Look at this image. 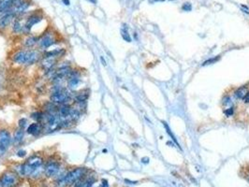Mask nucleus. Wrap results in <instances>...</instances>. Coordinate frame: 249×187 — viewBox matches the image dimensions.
<instances>
[{
    "instance_id": "f257e3e1",
    "label": "nucleus",
    "mask_w": 249,
    "mask_h": 187,
    "mask_svg": "<svg viewBox=\"0 0 249 187\" xmlns=\"http://www.w3.org/2000/svg\"><path fill=\"white\" fill-rule=\"evenodd\" d=\"M42 55L38 50H22L15 52L11 56V60L19 65L31 66L40 62Z\"/></svg>"
},
{
    "instance_id": "f03ea898",
    "label": "nucleus",
    "mask_w": 249,
    "mask_h": 187,
    "mask_svg": "<svg viewBox=\"0 0 249 187\" xmlns=\"http://www.w3.org/2000/svg\"><path fill=\"white\" fill-rule=\"evenodd\" d=\"M86 173L87 170L84 168H73L57 178L54 184H56V187H67L69 185H73L79 180H81L82 177H84Z\"/></svg>"
},
{
    "instance_id": "7ed1b4c3",
    "label": "nucleus",
    "mask_w": 249,
    "mask_h": 187,
    "mask_svg": "<svg viewBox=\"0 0 249 187\" xmlns=\"http://www.w3.org/2000/svg\"><path fill=\"white\" fill-rule=\"evenodd\" d=\"M71 100H73V96H71L70 93H68V89H66V88L62 89L60 91H57V92L52 93V95L50 96L51 102L57 106L69 104L68 102Z\"/></svg>"
},
{
    "instance_id": "20e7f679",
    "label": "nucleus",
    "mask_w": 249,
    "mask_h": 187,
    "mask_svg": "<svg viewBox=\"0 0 249 187\" xmlns=\"http://www.w3.org/2000/svg\"><path fill=\"white\" fill-rule=\"evenodd\" d=\"M19 183V176L15 171H6L0 177V187H16Z\"/></svg>"
},
{
    "instance_id": "39448f33",
    "label": "nucleus",
    "mask_w": 249,
    "mask_h": 187,
    "mask_svg": "<svg viewBox=\"0 0 249 187\" xmlns=\"http://www.w3.org/2000/svg\"><path fill=\"white\" fill-rule=\"evenodd\" d=\"M12 141L10 131L8 129L0 130V156L6 153Z\"/></svg>"
},
{
    "instance_id": "423d86ee",
    "label": "nucleus",
    "mask_w": 249,
    "mask_h": 187,
    "mask_svg": "<svg viewBox=\"0 0 249 187\" xmlns=\"http://www.w3.org/2000/svg\"><path fill=\"white\" fill-rule=\"evenodd\" d=\"M61 164L57 161H49L44 166V175L47 178H54L60 174Z\"/></svg>"
},
{
    "instance_id": "0eeeda50",
    "label": "nucleus",
    "mask_w": 249,
    "mask_h": 187,
    "mask_svg": "<svg viewBox=\"0 0 249 187\" xmlns=\"http://www.w3.org/2000/svg\"><path fill=\"white\" fill-rule=\"evenodd\" d=\"M56 38L54 37L53 34L52 33H45L40 38H38V45L40 47V49L41 50H46L50 48L51 46H52L53 44H56Z\"/></svg>"
},
{
    "instance_id": "6e6552de",
    "label": "nucleus",
    "mask_w": 249,
    "mask_h": 187,
    "mask_svg": "<svg viewBox=\"0 0 249 187\" xmlns=\"http://www.w3.org/2000/svg\"><path fill=\"white\" fill-rule=\"evenodd\" d=\"M44 129V126L41 123H38V122H34L32 123H30L29 126L26 128V132L27 134L33 136V137H38L40 136L42 131Z\"/></svg>"
},
{
    "instance_id": "1a4fd4ad",
    "label": "nucleus",
    "mask_w": 249,
    "mask_h": 187,
    "mask_svg": "<svg viewBox=\"0 0 249 187\" xmlns=\"http://www.w3.org/2000/svg\"><path fill=\"white\" fill-rule=\"evenodd\" d=\"M26 163L31 168L36 170L38 168L43 167V158L38 156V155H32V156L27 159Z\"/></svg>"
},
{
    "instance_id": "9d476101",
    "label": "nucleus",
    "mask_w": 249,
    "mask_h": 187,
    "mask_svg": "<svg viewBox=\"0 0 249 187\" xmlns=\"http://www.w3.org/2000/svg\"><path fill=\"white\" fill-rule=\"evenodd\" d=\"M42 20V16H40V15H38V14H33V15H31V16L27 19L26 22V25L24 26L25 30L26 31H30L31 28H32L35 25H37V23H38L40 21Z\"/></svg>"
},
{
    "instance_id": "9b49d317",
    "label": "nucleus",
    "mask_w": 249,
    "mask_h": 187,
    "mask_svg": "<svg viewBox=\"0 0 249 187\" xmlns=\"http://www.w3.org/2000/svg\"><path fill=\"white\" fill-rule=\"evenodd\" d=\"M57 62V58L49 57V58H43L41 61V67L46 72H50L52 70L53 67L56 66Z\"/></svg>"
},
{
    "instance_id": "f8f14e48",
    "label": "nucleus",
    "mask_w": 249,
    "mask_h": 187,
    "mask_svg": "<svg viewBox=\"0 0 249 187\" xmlns=\"http://www.w3.org/2000/svg\"><path fill=\"white\" fill-rule=\"evenodd\" d=\"M15 18V14L12 11H10L0 18V29H4L11 22V21Z\"/></svg>"
},
{
    "instance_id": "ddd939ff",
    "label": "nucleus",
    "mask_w": 249,
    "mask_h": 187,
    "mask_svg": "<svg viewBox=\"0 0 249 187\" xmlns=\"http://www.w3.org/2000/svg\"><path fill=\"white\" fill-rule=\"evenodd\" d=\"M89 97V91L84 90L80 93H77L76 95L73 96V101L78 104V103H86V100Z\"/></svg>"
},
{
    "instance_id": "4468645a",
    "label": "nucleus",
    "mask_w": 249,
    "mask_h": 187,
    "mask_svg": "<svg viewBox=\"0 0 249 187\" xmlns=\"http://www.w3.org/2000/svg\"><path fill=\"white\" fill-rule=\"evenodd\" d=\"M66 52V51L64 49H56L52 51H49V52H45L43 53L42 57L43 58H49V57H53V58H58L62 55H64Z\"/></svg>"
},
{
    "instance_id": "2eb2a0df",
    "label": "nucleus",
    "mask_w": 249,
    "mask_h": 187,
    "mask_svg": "<svg viewBox=\"0 0 249 187\" xmlns=\"http://www.w3.org/2000/svg\"><path fill=\"white\" fill-rule=\"evenodd\" d=\"M16 2L17 0H2L0 2V13L5 12L7 10H10Z\"/></svg>"
},
{
    "instance_id": "dca6fc26",
    "label": "nucleus",
    "mask_w": 249,
    "mask_h": 187,
    "mask_svg": "<svg viewBox=\"0 0 249 187\" xmlns=\"http://www.w3.org/2000/svg\"><path fill=\"white\" fill-rule=\"evenodd\" d=\"M38 37L29 36L24 40V46L26 47V48H28V49H31V48H33V47H35L36 44H38Z\"/></svg>"
},
{
    "instance_id": "f3484780",
    "label": "nucleus",
    "mask_w": 249,
    "mask_h": 187,
    "mask_svg": "<svg viewBox=\"0 0 249 187\" xmlns=\"http://www.w3.org/2000/svg\"><path fill=\"white\" fill-rule=\"evenodd\" d=\"M81 82H82V81L80 79V77L69 78V79H68V88L69 90H75L78 86H79Z\"/></svg>"
},
{
    "instance_id": "a211bd4d",
    "label": "nucleus",
    "mask_w": 249,
    "mask_h": 187,
    "mask_svg": "<svg viewBox=\"0 0 249 187\" xmlns=\"http://www.w3.org/2000/svg\"><path fill=\"white\" fill-rule=\"evenodd\" d=\"M25 137V131L24 129L18 128L14 133V137H13V143L14 144H20L22 139H24Z\"/></svg>"
},
{
    "instance_id": "6ab92c4d",
    "label": "nucleus",
    "mask_w": 249,
    "mask_h": 187,
    "mask_svg": "<svg viewBox=\"0 0 249 187\" xmlns=\"http://www.w3.org/2000/svg\"><path fill=\"white\" fill-rule=\"evenodd\" d=\"M248 93V89L246 86H242L239 89H237L234 93L235 97L239 98V99H244V97L246 96V94Z\"/></svg>"
},
{
    "instance_id": "aec40b11",
    "label": "nucleus",
    "mask_w": 249,
    "mask_h": 187,
    "mask_svg": "<svg viewBox=\"0 0 249 187\" xmlns=\"http://www.w3.org/2000/svg\"><path fill=\"white\" fill-rule=\"evenodd\" d=\"M31 118L33 120H35L38 123H42L43 118H44V113L41 111H36L34 113L31 114Z\"/></svg>"
},
{
    "instance_id": "412c9836",
    "label": "nucleus",
    "mask_w": 249,
    "mask_h": 187,
    "mask_svg": "<svg viewBox=\"0 0 249 187\" xmlns=\"http://www.w3.org/2000/svg\"><path fill=\"white\" fill-rule=\"evenodd\" d=\"M162 123H163V126H164V127H165V129H166V131H167V133L169 134V136H170V138H172V139L173 141H174V143H175V144H176V145H177V146H178L179 148H181V147H180V145H179V143H178V141H177V139L175 138L174 135L172 134V130L170 129V127H169V126H168V124H167V123H166L165 122H162Z\"/></svg>"
},
{
    "instance_id": "4be33fe9",
    "label": "nucleus",
    "mask_w": 249,
    "mask_h": 187,
    "mask_svg": "<svg viewBox=\"0 0 249 187\" xmlns=\"http://www.w3.org/2000/svg\"><path fill=\"white\" fill-rule=\"evenodd\" d=\"M121 35H122V37L127 42H131V37H130V36L128 32V27H126V25H124V27L121 29Z\"/></svg>"
},
{
    "instance_id": "5701e85b",
    "label": "nucleus",
    "mask_w": 249,
    "mask_h": 187,
    "mask_svg": "<svg viewBox=\"0 0 249 187\" xmlns=\"http://www.w3.org/2000/svg\"><path fill=\"white\" fill-rule=\"evenodd\" d=\"M12 28H13V31H14V32L19 33V32H21V31H22V29L24 28V26L22 25V23L20 22V21H18V20H17V21H15V22H14Z\"/></svg>"
},
{
    "instance_id": "b1692460",
    "label": "nucleus",
    "mask_w": 249,
    "mask_h": 187,
    "mask_svg": "<svg viewBox=\"0 0 249 187\" xmlns=\"http://www.w3.org/2000/svg\"><path fill=\"white\" fill-rule=\"evenodd\" d=\"M220 59V56L219 55H217L216 57H214V58H211V59H208V60H206L205 62H203V63H202V66H208V65H211V64H214V63H215V62H217Z\"/></svg>"
},
{
    "instance_id": "393cba45",
    "label": "nucleus",
    "mask_w": 249,
    "mask_h": 187,
    "mask_svg": "<svg viewBox=\"0 0 249 187\" xmlns=\"http://www.w3.org/2000/svg\"><path fill=\"white\" fill-rule=\"evenodd\" d=\"M27 123H28L27 119H26V118H22V119H20L19 122H18L19 128H21V129H25L26 127H27Z\"/></svg>"
},
{
    "instance_id": "a878e982",
    "label": "nucleus",
    "mask_w": 249,
    "mask_h": 187,
    "mask_svg": "<svg viewBox=\"0 0 249 187\" xmlns=\"http://www.w3.org/2000/svg\"><path fill=\"white\" fill-rule=\"evenodd\" d=\"M224 113H225V115L226 116H231L233 113H234V108L233 107H231V108H227V110H226L225 111H224Z\"/></svg>"
},
{
    "instance_id": "bb28decb",
    "label": "nucleus",
    "mask_w": 249,
    "mask_h": 187,
    "mask_svg": "<svg viewBox=\"0 0 249 187\" xmlns=\"http://www.w3.org/2000/svg\"><path fill=\"white\" fill-rule=\"evenodd\" d=\"M222 103H223V105H229V104H230L231 103V99H230V96H225L224 98H223V100H222Z\"/></svg>"
},
{
    "instance_id": "cd10ccee",
    "label": "nucleus",
    "mask_w": 249,
    "mask_h": 187,
    "mask_svg": "<svg viewBox=\"0 0 249 187\" xmlns=\"http://www.w3.org/2000/svg\"><path fill=\"white\" fill-rule=\"evenodd\" d=\"M182 9H183L184 10H185V11H189V10H191L192 7H191V5H190L189 3H185V4L182 7Z\"/></svg>"
},
{
    "instance_id": "c85d7f7f",
    "label": "nucleus",
    "mask_w": 249,
    "mask_h": 187,
    "mask_svg": "<svg viewBox=\"0 0 249 187\" xmlns=\"http://www.w3.org/2000/svg\"><path fill=\"white\" fill-rule=\"evenodd\" d=\"M26 155V152L25 151V150H19L18 152H17V156L18 157H25Z\"/></svg>"
},
{
    "instance_id": "c756f323",
    "label": "nucleus",
    "mask_w": 249,
    "mask_h": 187,
    "mask_svg": "<svg viewBox=\"0 0 249 187\" xmlns=\"http://www.w3.org/2000/svg\"><path fill=\"white\" fill-rule=\"evenodd\" d=\"M101 187H109V183H108V181L107 180H103L101 181Z\"/></svg>"
},
{
    "instance_id": "7c9ffc66",
    "label": "nucleus",
    "mask_w": 249,
    "mask_h": 187,
    "mask_svg": "<svg viewBox=\"0 0 249 187\" xmlns=\"http://www.w3.org/2000/svg\"><path fill=\"white\" fill-rule=\"evenodd\" d=\"M141 161H142V164H148L149 163V158L148 157H142Z\"/></svg>"
},
{
    "instance_id": "2f4dec72",
    "label": "nucleus",
    "mask_w": 249,
    "mask_h": 187,
    "mask_svg": "<svg viewBox=\"0 0 249 187\" xmlns=\"http://www.w3.org/2000/svg\"><path fill=\"white\" fill-rule=\"evenodd\" d=\"M244 103H249V93H247L246 96L244 97Z\"/></svg>"
},
{
    "instance_id": "473e14b6",
    "label": "nucleus",
    "mask_w": 249,
    "mask_h": 187,
    "mask_svg": "<svg viewBox=\"0 0 249 187\" xmlns=\"http://www.w3.org/2000/svg\"><path fill=\"white\" fill-rule=\"evenodd\" d=\"M62 2H63L66 6H69V5H70V2H69V0H62Z\"/></svg>"
},
{
    "instance_id": "72a5a7b5",
    "label": "nucleus",
    "mask_w": 249,
    "mask_h": 187,
    "mask_svg": "<svg viewBox=\"0 0 249 187\" xmlns=\"http://www.w3.org/2000/svg\"><path fill=\"white\" fill-rule=\"evenodd\" d=\"M100 61H101V63H102V65H103V66H106V65H107V64H106V61H105V59H104L102 56L100 57Z\"/></svg>"
},
{
    "instance_id": "f704fd0d",
    "label": "nucleus",
    "mask_w": 249,
    "mask_h": 187,
    "mask_svg": "<svg viewBox=\"0 0 249 187\" xmlns=\"http://www.w3.org/2000/svg\"><path fill=\"white\" fill-rule=\"evenodd\" d=\"M124 182L128 183L130 184H136V183H138V182H132V181H129V180H124Z\"/></svg>"
},
{
    "instance_id": "c9c22d12",
    "label": "nucleus",
    "mask_w": 249,
    "mask_h": 187,
    "mask_svg": "<svg viewBox=\"0 0 249 187\" xmlns=\"http://www.w3.org/2000/svg\"><path fill=\"white\" fill-rule=\"evenodd\" d=\"M89 1H91L92 3H94V4H95V3L97 2V0H89Z\"/></svg>"
}]
</instances>
